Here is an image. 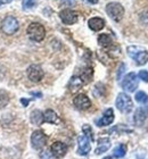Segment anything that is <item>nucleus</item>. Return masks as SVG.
<instances>
[{
	"label": "nucleus",
	"mask_w": 148,
	"mask_h": 159,
	"mask_svg": "<svg viewBox=\"0 0 148 159\" xmlns=\"http://www.w3.org/2000/svg\"><path fill=\"white\" fill-rule=\"evenodd\" d=\"M60 3H62L63 6L72 7L75 5V0H60Z\"/></svg>",
	"instance_id": "nucleus-29"
},
{
	"label": "nucleus",
	"mask_w": 148,
	"mask_h": 159,
	"mask_svg": "<svg viewBox=\"0 0 148 159\" xmlns=\"http://www.w3.org/2000/svg\"><path fill=\"white\" fill-rule=\"evenodd\" d=\"M13 0H0V6H2V5H6V3H9L12 2Z\"/></svg>",
	"instance_id": "nucleus-33"
},
{
	"label": "nucleus",
	"mask_w": 148,
	"mask_h": 159,
	"mask_svg": "<svg viewBox=\"0 0 148 159\" xmlns=\"http://www.w3.org/2000/svg\"><path fill=\"white\" fill-rule=\"evenodd\" d=\"M128 55L138 65H145L148 61V51L141 49L140 47H128Z\"/></svg>",
	"instance_id": "nucleus-2"
},
{
	"label": "nucleus",
	"mask_w": 148,
	"mask_h": 159,
	"mask_svg": "<svg viewBox=\"0 0 148 159\" xmlns=\"http://www.w3.org/2000/svg\"><path fill=\"white\" fill-rule=\"evenodd\" d=\"M91 150L90 140L86 135H80L78 138V153L80 156H87Z\"/></svg>",
	"instance_id": "nucleus-10"
},
{
	"label": "nucleus",
	"mask_w": 148,
	"mask_h": 159,
	"mask_svg": "<svg viewBox=\"0 0 148 159\" xmlns=\"http://www.w3.org/2000/svg\"><path fill=\"white\" fill-rule=\"evenodd\" d=\"M80 77L82 79V81L84 80V82H89L90 79L92 77V68H86V70L82 72V75Z\"/></svg>",
	"instance_id": "nucleus-24"
},
{
	"label": "nucleus",
	"mask_w": 148,
	"mask_h": 159,
	"mask_svg": "<svg viewBox=\"0 0 148 159\" xmlns=\"http://www.w3.org/2000/svg\"><path fill=\"white\" fill-rule=\"evenodd\" d=\"M109 147H111V141L108 138H100L98 140V147L96 148L95 153L96 155H102L109 149Z\"/></svg>",
	"instance_id": "nucleus-15"
},
{
	"label": "nucleus",
	"mask_w": 148,
	"mask_h": 159,
	"mask_svg": "<svg viewBox=\"0 0 148 159\" xmlns=\"http://www.w3.org/2000/svg\"><path fill=\"white\" fill-rule=\"evenodd\" d=\"M30 119H31V123L34 125H41L43 123V113H41L38 109L33 110L30 115Z\"/></svg>",
	"instance_id": "nucleus-19"
},
{
	"label": "nucleus",
	"mask_w": 148,
	"mask_h": 159,
	"mask_svg": "<svg viewBox=\"0 0 148 159\" xmlns=\"http://www.w3.org/2000/svg\"><path fill=\"white\" fill-rule=\"evenodd\" d=\"M124 70H125V65L124 64H121L120 67H118V70H117V75H116L117 81H120V80L122 79V75H123V73H124Z\"/></svg>",
	"instance_id": "nucleus-27"
},
{
	"label": "nucleus",
	"mask_w": 148,
	"mask_h": 159,
	"mask_svg": "<svg viewBox=\"0 0 148 159\" xmlns=\"http://www.w3.org/2000/svg\"><path fill=\"white\" fill-rule=\"evenodd\" d=\"M9 102V94L5 90H0V109H2Z\"/></svg>",
	"instance_id": "nucleus-22"
},
{
	"label": "nucleus",
	"mask_w": 148,
	"mask_h": 159,
	"mask_svg": "<svg viewBox=\"0 0 148 159\" xmlns=\"http://www.w3.org/2000/svg\"><path fill=\"white\" fill-rule=\"evenodd\" d=\"M138 76L140 77V80H142L144 82L148 83V72H147V70H140Z\"/></svg>",
	"instance_id": "nucleus-28"
},
{
	"label": "nucleus",
	"mask_w": 148,
	"mask_h": 159,
	"mask_svg": "<svg viewBox=\"0 0 148 159\" xmlns=\"http://www.w3.org/2000/svg\"><path fill=\"white\" fill-rule=\"evenodd\" d=\"M47 143V136L41 129H36L31 135V146L33 149L41 150Z\"/></svg>",
	"instance_id": "nucleus-6"
},
{
	"label": "nucleus",
	"mask_w": 148,
	"mask_h": 159,
	"mask_svg": "<svg viewBox=\"0 0 148 159\" xmlns=\"http://www.w3.org/2000/svg\"><path fill=\"white\" fill-rule=\"evenodd\" d=\"M59 17L64 24L66 25H72V24H75L78 22V13L74 11L72 9H64L59 13Z\"/></svg>",
	"instance_id": "nucleus-8"
},
{
	"label": "nucleus",
	"mask_w": 148,
	"mask_h": 159,
	"mask_svg": "<svg viewBox=\"0 0 148 159\" xmlns=\"http://www.w3.org/2000/svg\"><path fill=\"white\" fill-rule=\"evenodd\" d=\"M88 26L92 31H100L105 27V20L100 18V17H92L88 20Z\"/></svg>",
	"instance_id": "nucleus-14"
},
{
	"label": "nucleus",
	"mask_w": 148,
	"mask_h": 159,
	"mask_svg": "<svg viewBox=\"0 0 148 159\" xmlns=\"http://www.w3.org/2000/svg\"><path fill=\"white\" fill-rule=\"evenodd\" d=\"M27 35L32 41L41 42L46 37V30L40 23H31L27 27Z\"/></svg>",
	"instance_id": "nucleus-1"
},
{
	"label": "nucleus",
	"mask_w": 148,
	"mask_h": 159,
	"mask_svg": "<svg viewBox=\"0 0 148 159\" xmlns=\"http://www.w3.org/2000/svg\"><path fill=\"white\" fill-rule=\"evenodd\" d=\"M50 152L55 158H63L67 152V146L60 141H56L50 147Z\"/></svg>",
	"instance_id": "nucleus-11"
},
{
	"label": "nucleus",
	"mask_w": 148,
	"mask_h": 159,
	"mask_svg": "<svg viewBox=\"0 0 148 159\" xmlns=\"http://www.w3.org/2000/svg\"><path fill=\"white\" fill-rule=\"evenodd\" d=\"M43 122L49 123V124H59L60 119L53 109H47L43 113Z\"/></svg>",
	"instance_id": "nucleus-17"
},
{
	"label": "nucleus",
	"mask_w": 148,
	"mask_h": 159,
	"mask_svg": "<svg viewBox=\"0 0 148 159\" xmlns=\"http://www.w3.org/2000/svg\"><path fill=\"white\" fill-rule=\"evenodd\" d=\"M31 94L34 97H38V98H41V93L40 92H31Z\"/></svg>",
	"instance_id": "nucleus-34"
},
{
	"label": "nucleus",
	"mask_w": 148,
	"mask_h": 159,
	"mask_svg": "<svg viewBox=\"0 0 148 159\" xmlns=\"http://www.w3.org/2000/svg\"><path fill=\"white\" fill-rule=\"evenodd\" d=\"M103 159H112V157L107 156V157H105V158H103Z\"/></svg>",
	"instance_id": "nucleus-35"
},
{
	"label": "nucleus",
	"mask_w": 148,
	"mask_h": 159,
	"mask_svg": "<svg viewBox=\"0 0 148 159\" xmlns=\"http://www.w3.org/2000/svg\"><path fill=\"white\" fill-rule=\"evenodd\" d=\"M38 0H22V6L24 9H31L33 7H36Z\"/></svg>",
	"instance_id": "nucleus-26"
},
{
	"label": "nucleus",
	"mask_w": 148,
	"mask_h": 159,
	"mask_svg": "<svg viewBox=\"0 0 148 159\" xmlns=\"http://www.w3.org/2000/svg\"><path fill=\"white\" fill-rule=\"evenodd\" d=\"M113 122H114V111H113L112 108H108L104 111V115H103L102 118L96 120V124H97V126L102 127V126L111 125Z\"/></svg>",
	"instance_id": "nucleus-13"
},
{
	"label": "nucleus",
	"mask_w": 148,
	"mask_h": 159,
	"mask_svg": "<svg viewBox=\"0 0 148 159\" xmlns=\"http://www.w3.org/2000/svg\"><path fill=\"white\" fill-rule=\"evenodd\" d=\"M82 85H83V81L80 76H73L69 82V89L72 92H75V91L80 90L82 88Z\"/></svg>",
	"instance_id": "nucleus-18"
},
{
	"label": "nucleus",
	"mask_w": 148,
	"mask_h": 159,
	"mask_svg": "<svg viewBox=\"0 0 148 159\" xmlns=\"http://www.w3.org/2000/svg\"><path fill=\"white\" fill-rule=\"evenodd\" d=\"M83 1H86L88 3H91V5H96V3H98L99 0H83Z\"/></svg>",
	"instance_id": "nucleus-32"
},
{
	"label": "nucleus",
	"mask_w": 148,
	"mask_h": 159,
	"mask_svg": "<svg viewBox=\"0 0 148 159\" xmlns=\"http://www.w3.org/2000/svg\"><path fill=\"white\" fill-rule=\"evenodd\" d=\"M106 13L113 20L120 22L124 16V7L118 2H109L106 6Z\"/></svg>",
	"instance_id": "nucleus-4"
},
{
	"label": "nucleus",
	"mask_w": 148,
	"mask_h": 159,
	"mask_svg": "<svg viewBox=\"0 0 148 159\" xmlns=\"http://www.w3.org/2000/svg\"><path fill=\"white\" fill-rule=\"evenodd\" d=\"M82 131H83V133H84V135H86L90 141L93 140V133H92V129L90 127V125H83Z\"/></svg>",
	"instance_id": "nucleus-25"
},
{
	"label": "nucleus",
	"mask_w": 148,
	"mask_h": 159,
	"mask_svg": "<svg viewBox=\"0 0 148 159\" xmlns=\"http://www.w3.org/2000/svg\"><path fill=\"white\" fill-rule=\"evenodd\" d=\"M73 103H74V106L80 110H87L91 107V101H90V99H89L86 94H83V93L78 94V96L74 98V100H73Z\"/></svg>",
	"instance_id": "nucleus-12"
},
{
	"label": "nucleus",
	"mask_w": 148,
	"mask_h": 159,
	"mask_svg": "<svg viewBox=\"0 0 148 159\" xmlns=\"http://www.w3.org/2000/svg\"><path fill=\"white\" fill-rule=\"evenodd\" d=\"M27 77L33 83L40 82L43 77V70L39 65H31L27 68Z\"/></svg>",
	"instance_id": "nucleus-9"
},
{
	"label": "nucleus",
	"mask_w": 148,
	"mask_h": 159,
	"mask_svg": "<svg viewBox=\"0 0 148 159\" xmlns=\"http://www.w3.org/2000/svg\"><path fill=\"white\" fill-rule=\"evenodd\" d=\"M40 157H41V159H53L54 156L51 155V152H49V151H43V152H41Z\"/></svg>",
	"instance_id": "nucleus-30"
},
{
	"label": "nucleus",
	"mask_w": 148,
	"mask_h": 159,
	"mask_svg": "<svg viewBox=\"0 0 148 159\" xmlns=\"http://www.w3.org/2000/svg\"><path fill=\"white\" fill-rule=\"evenodd\" d=\"M98 43L103 48H111L113 46V40L108 34L103 33L98 37Z\"/></svg>",
	"instance_id": "nucleus-20"
},
{
	"label": "nucleus",
	"mask_w": 148,
	"mask_h": 159,
	"mask_svg": "<svg viewBox=\"0 0 148 159\" xmlns=\"http://www.w3.org/2000/svg\"><path fill=\"white\" fill-rule=\"evenodd\" d=\"M115 105L117 109L123 114H129L133 108V102H132L131 97L128 96L127 93H120L116 98Z\"/></svg>",
	"instance_id": "nucleus-3"
},
{
	"label": "nucleus",
	"mask_w": 148,
	"mask_h": 159,
	"mask_svg": "<svg viewBox=\"0 0 148 159\" xmlns=\"http://www.w3.org/2000/svg\"><path fill=\"white\" fill-rule=\"evenodd\" d=\"M21 102H22V105H23L24 107H27V105H29V100L22 98V99H21Z\"/></svg>",
	"instance_id": "nucleus-31"
},
{
	"label": "nucleus",
	"mask_w": 148,
	"mask_h": 159,
	"mask_svg": "<svg viewBox=\"0 0 148 159\" xmlns=\"http://www.w3.org/2000/svg\"><path fill=\"white\" fill-rule=\"evenodd\" d=\"M18 29H20L18 20H16V17L14 16H7L1 23V31L5 34H8V35L15 34L18 31Z\"/></svg>",
	"instance_id": "nucleus-5"
},
{
	"label": "nucleus",
	"mask_w": 148,
	"mask_h": 159,
	"mask_svg": "<svg viewBox=\"0 0 148 159\" xmlns=\"http://www.w3.org/2000/svg\"><path fill=\"white\" fill-rule=\"evenodd\" d=\"M146 118H147V111H146L145 108H138L136 110L135 117H133V120H135V124L137 126H142V124L145 123Z\"/></svg>",
	"instance_id": "nucleus-16"
},
{
	"label": "nucleus",
	"mask_w": 148,
	"mask_h": 159,
	"mask_svg": "<svg viewBox=\"0 0 148 159\" xmlns=\"http://www.w3.org/2000/svg\"><path fill=\"white\" fill-rule=\"evenodd\" d=\"M136 101H138L139 103H145L148 101V96L146 94L144 91H139L136 93Z\"/></svg>",
	"instance_id": "nucleus-23"
},
{
	"label": "nucleus",
	"mask_w": 148,
	"mask_h": 159,
	"mask_svg": "<svg viewBox=\"0 0 148 159\" xmlns=\"http://www.w3.org/2000/svg\"><path fill=\"white\" fill-rule=\"evenodd\" d=\"M127 153V146L125 144H118L115 149L113 150V155L115 158H123Z\"/></svg>",
	"instance_id": "nucleus-21"
},
{
	"label": "nucleus",
	"mask_w": 148,
	"mask_h": 159,
	"mask_svg": "<svg viewBox=\"0 0 148 159\" xmlns=\"http://www.w3.org/2000/svg\"><path fill=\"white\" fill-rule=\"evenodd\" d=\"M121 85L125 91L135 92L136 89L138 88V76H137V74L133 73V72L127 74L124 79H123V81H122Z\"/></svg>",
	"instance_id": "nucleus-7"
}]
</instances>
